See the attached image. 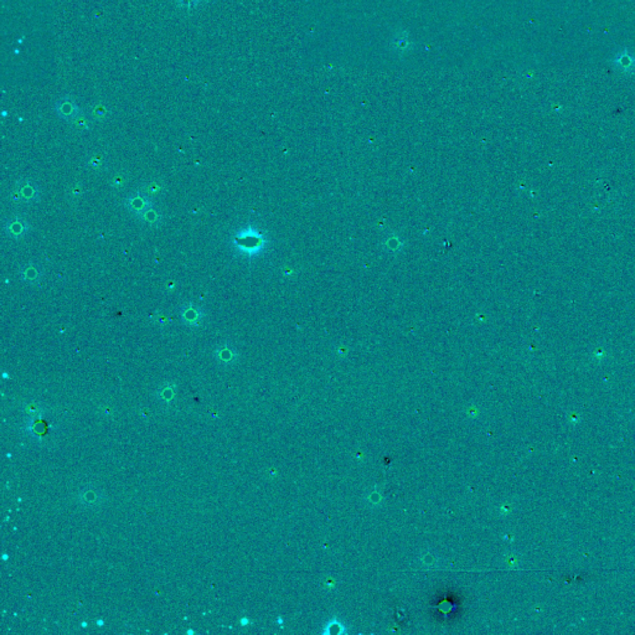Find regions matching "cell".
<instances>
[{
	"instance_id": "obj_9",
	"label": "cell",
	"mask_w": 635,
	"mask_h": 635,
	"mask_svg": "<svg viewBox=\"0 0 635 635\" xmlns=\"http://www.w3.org/2000/svg\"><path fill=\"white\" fill-rule=\"evenodd\" d=\"M214 355L222 364L230 365L233 364L238 359V351L236 350V348L231 343L225 341L215 348Z\"/></svg>"
},
{
	"instance_id": "obj_12",
	"label": "cell",
	"mask_w": 635,
	"mask_h": 635,
	"mask_svg": "<svg viewBox=\"0 0 635 635\" xmlns=\"http://www.w3.org/2000/svg\"><path fill=\"white\" fill-rule=\"evenodd\" d=\"M84 193V187L83 184L81 181H76L70 184L66 189V195L70 200H78L83 196Z\"/></svg>"
},
{
	"instance_id": "obj_15",
	"label": "cell",
	"mask_w": 635,
	"mask_h": 635,
	"mask_svg": "<svg viewBox=\"0 0 635 635\" xmlns=\"http://www.w3.org/2000/svg\"><path fill=\"white\" fill-rule=\"evenodd\" d=\"M73 123H75L76 127H78V128H84V129L88 128V123H87V121L83 118V117H80V116L76 117V118L73 119Z\"/></svg>"
},
{
	"instance_id": "obj_10",
	"label": "cell",
	"mask_w": 635,
	"mask_h": 635,
	"mask_svg": "<svg viewBox=\"0 0 635 635\" xmlns=\"http://www.w3.org/2000/svg\"><path fill=\"white\" fill-rule=\"evenodd\" d=\"M57 113L64 119H75L78 117V108L71 101H64L57 106Z\"/></svg>"
},
{
	"instance_id": "obj_18",
	"label": "cell",
	"mask_w": 635,
	"mask_h": 635,
	"mask_svg": "<svg viewBox=\"0 0 635 635\" xmlns=\"http://www.w3.org/2000/svg\"><path fill=\"white\" fill-rule=\"evenodd\" d=\"M2 558H3V561H5V562H7V561L9 560V555H8V553H3Z\"/></svg>"
},
{
	"instance_id": "obj_14",
	"label": "cell",
	"mask_w": 635,
	"mask_h": 635,
	"mask_svg": "<svg viewBox=\"0 0 635 635\" xmlns=\"http://www.w3.org/2000/svg\"><path fill=\"white\" fill-rule=\"evenodd\" d=\"M151 321L154 325L159 326V328H164V326L170 325L173 323V319H171L170 315L166 314L164 312H157L151 315Z\"/></svg>"
},
{
	"instance_id": "obj_20",
	"label": "cell",
	"mask_w": 635,
	"mask_h": 635,
	"mask_svg": "<svg viewBox=\"0 0 635 635\" xmlns=\"http://www.w3.org/2000/svg\"><path fill=\"white\" fill-rule=\"evenodd\" d=\"M81 626H82V628H87V623H86V621H83V623L81 624Z\"/></svg>"
},
{
	"instance_id": "obj_3",
	"label": "cell",
	"mask_w": 635,
	"mask_h": 635,
	"mask_svg": "<svg viewBox=\"0 0 635 635\" xmlns=\"http://www.w3.org/2000/svg\"><path fill=\"white\" fill-rule=\"evenodd\" d=\"M31 231V225L25 216L20 214L10 215L4 221V232L9 238L20 241L25 238Z\"/></svg>"
},
{
	"instance_id": "obj_1",
	"label": "cell",
	"mask_w": 635,
	"mask_h": 635,
	"mask_svg": "<svg viewBox=\"0 0 635 635\" xmlns=\"http://www.w3.org/2000/svg\"><path fill=\"white\" fill-rule=\"evenodd\" d=\"M231 247L239 257L256 258L266 250L267 237L256 226L247 225L233 233Z\"/></svg>"
},
{
	"instance_id": "obj_21",
	"label": "cell",
	"mask_w": 635,
	"mask_h": 635,
	"mask_svg": "<svg viewBox=\"0 0 635 635\" xmlns=\"http://www.w3.org/2000/svg\"><path fill=\"white\" fill-rule=\"evenodd\" d=\"M193 633H195V631H192V630H187V634H193Z\"/></svg>"
},
{
	"instance_id": "obj_5",
	"label": "cell",
	"mask_w": 635,
	"mask_h": 635,
	"mask_svg": "<svg viewBox=\"0 0 635 635\" xmlns=\"http://www.w3.org/2000/svg\"><path fill=\"white\" fill-rule=\"evenodd\" d=\"M154 205V199L141 191L140 189L134 190L123 199V206L132 216L137 217L144 210Z\"/></svg>"
},
{
	"instance_id": "obj_19",
	"label": "cell",
	"mask_w": 635,
	"mask_h": 635,
	"mask_svg": "<svg viewBox=\"0 0 635 635\" xmlns=\"http://www.w3.org/2000/svg\"><path fill=\"white\" fill-rule=\"evenodd\" d=\"M97 625L98 626H103V620H97Z\"/></svg>"
},
{
	"instance_id": "obj_16",
	"label": "cell",
	"mask_w": 635,
	"mask_h": 635,
	"mask_svg": "<svg viewBox=\"0 0 635 635\" xmlns=\"http://www.w3.org/2000/svg\"><path fill=\"white\" fill-rule=\"evenodd\" d=\"M164 288H165L166 291L171 293V291H174V290L176 289V282H174V280H171V279L166 280L165 284H164Z\"/></svg>"
},
{
	"instance_id": "obj_6",
	"label": "cell",
	"mask_w": 635,
	"mask_h": 635,
	"mask_svg": "<svg viewBox=\"0 0 635 635\" xmlns=\"http://www.w3.org/2000/svg\"><path fill=\"white\" fill-rule=\"evenodd\" d=\"M19 279L28 285H39L41 284L45 271L41 263L35 262V261H29V262L23 263L19 268Z\"/></svg>"
},
{
	"instance_id": "obj_4",
	"label": "cell",
	"mask_w": 635,
	"mask_h": 635,
	"mask_svg": "<svg viewBox=\"0 0 635 635\" xmlns=\"http://www.w3.org/2000/svg\"><path fill=\"white\" fill-rule=\"evenodd\" d=\"M14 190L20 196L21 204L32 205L41 200V189L37 182L32 179H20L15 182Z\"/></svg>"
},
{
	"instance_id": "obj_2",
	"label": "cell",
	"mask_w": 635,
	"mask_h": 635,
	"mask_svg": "<svg viewBox=\"0 0 635 635\" xmlns=\"http://www.w3.org/2000/svg\"><path fill=\"white\" fill-rule=\"evenodd\" d=\"M181 323L187 328H200L207 317L206 310L195 302H185L179 309Z\"/></svg>"
},
{
	"instance_id": "obj_13",
	"label": "cell",
	"mask_w": 635,
	"mask_h": 635,
	"mask_svg": "<svg viewBox=\"0 0 635 635\" xmlns=\"http://www.w3.org/2000/svg\"><path fill=\"white\" fill-rule=\"evenodd\" d=\"M87 168L92 171H102L106 168V159L101 154H94L87 159Z\"/></svg>"
},
{
	"instance_id": "obj_17",
	"label": "cell",
	"mask_w": 635,
	"mask_h": 635,
	"mask_svg": "<svg viewBox=\"0 0 635 635\" xmlns=\"http://www.w3.org/2000/svg\"><path fill=\"white\" fill-rule=\"evenodd\" d=\"M249 623H250V620L247 619V618H242V619H241V625H242V626L249 625Z\"/></svg>"
},
{
	"instance_id": "obj_7",
	"label": "cell",
	"mask_w": 635,
	"mask_h": 635,
	"mask_svg": "<svg viewBox=\"0 0 635 635\" xmlns=\"http://www.w3.org/2000/svg\"><path fill=\"white\" fill-rule=\"evenodd\" d=\"M138 189L151 196L152 199H159L166 195L168 192V184L162 178H152L144 180Z\"/></svg>"
},
{
	"instance_id": "obj_11",
	"label": "cell",
	"mask_w": 635,
	"mask_h": 635,
	"mask_svg": "<svg viewBox=\"0 0 635 635\" xmlns=\"http://www.w3.org/2000/svg\"><path fill=\"white\" fill-rule=\"evenodd\" d=\"M130 175L127 171H117L108 180V185L114 190H122L129 184Z\"/></svg>"
},
{
	"instance_id": "obj_8",
	"label": "cell",
	"mask_w": 635,
	"mask_h": 635,
	"mask_svg": "<svg viewBox=\"0 0 635 635\" xmlns=\"http://www.w3.org/2000/svg\"><path fill=\"white\" fill-rule=\"evenodd\" d=\"M135 219H137L139 222L148 226V227L158 228L164 223V214H163V211L159 209V207L153 205L151 207H148L146 210H144V211L141 212L140 215H138Z\"/></svg>"
}]
</instances>
